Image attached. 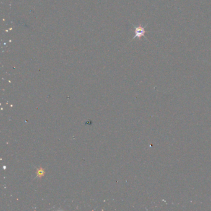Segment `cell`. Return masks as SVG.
<instances>
[{
	"instance_id": "6da1fadb",
	"label": "cell",
	"mask_w": 211,
	"mask_h": 211,
	"mask_svg": "<svg viewBox=\"0 0 211 211\" xmlns=\"http://www.w3.org/2000/svg\"><path fill=\"white\" fill-rule=\"evenodd\" d=\"M146 27H147V26L143 27L141 25H139L138 26H136L134 25V27L135 29V30H134L135 35H134V37L133 38V40L136 39V38L140 39L142 37H144L146 39V37L145 36V34L147 32L145 30V28Z\"/></svg>"
},
{
	"instance_id": "7a4b0ae2",
	"label": "cell",
	"mask_w": 211,
	"mask_h": 211,
	"mask_svg": "<svg viewBox=\"0 0 211 211\" xmlns=\"http://www.w3.org/2000/svg\"><path fill=\"white\" fill-rule=\"evenodd\" d=\"M37 173H38V176H39V177H40L41 176H42V175H43V173H44V170H42V168L39 169V170H38V172H37Z\"/></svg>"
}]
</instances>
